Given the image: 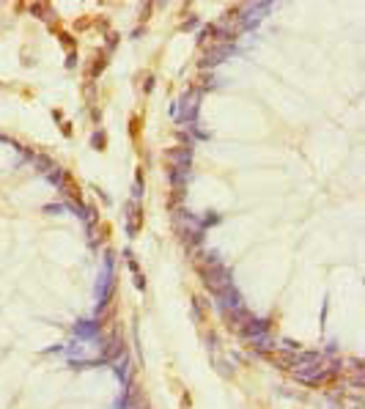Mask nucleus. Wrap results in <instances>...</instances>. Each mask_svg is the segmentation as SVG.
<instances>
[{"mask_svg": "<svg viewBox=\"0 0 365 409\" xmlns=\"http://www.w3.org/2000/svg\"><path fill=\"white\" fill-rule=\"evenodd\" d=\"M214 266H217V264H214ZM214 266H203V269H200V275H203L206 286L212 289L214 294H222L225 289H231V278H228L225 269H214Z\"/></svg>", "mask_w": 365, "mask_h": 409, "instance_id": "obj_1", "label": "nucleus"}, {"mask_svg": "<svg viewBox=\"0 0 365 409\" xmlns=\"http://www.w3.org/2000/svg\"><path fill=\"white\" fill-rule=\"evenodd\" d=\"M170 160L179 162V168H187L190 165V160H193V151L190 148H181V151H170Z\"/></svg>", "mask_w": 365, "mask_h": 409, "instance_id": "obj_2", "label": "nucleus"}]
</instances>
